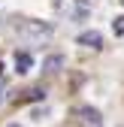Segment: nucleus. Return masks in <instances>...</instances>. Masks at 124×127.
Here are the masks:
<instances>
[{"mask_svg": "<svg viewBox=\"0 0 124 127\" xmlns=\"http://www.w3.org/2000/svg\"><path fill=\"white\" fill-rule=\"evenodd\" d=\"M76 115H79L82 127H103V118H100V112H97V109H91V106H82Z\"/></svg>", "mask_w": 124, "mask_h": 127, "instance_id": "1", "label": "nucleus"}, {"mask_svg": "<svg viewBox=\"0 0 124 127\" xmlns=\"http://www.w3.org/2000/svg\"><path fill=\"white\" fill-rule=\"evenodd\" d=\"M61 64H64V58H49V61H45V73H55Z\"/></svg>", "mask_w": 124, "mask_h": 127, "instance_id": "5", "label": "nucleus"}, {"mask_svg": "<svg viewBox=\"0 0 124 127\" xmlns=\"http://www.w3.org/2000/svg\"><path fill=\"white\" fill-rule=\"evenodd\" d=\"M3 88H6V82H3V73H0V97H3Z\"/></svg>", "mask_w": 124, "mask_h": 127, "instance_id": "7", "label": "nucleus"}, {"mask_svg": "<svg viewBox=\"0 0 124 127\" xmlns=\"http://www.w3.org/2000/svg\"><path fill=\"white\" fill-rule=\"evenodd\" d=\"M9 127H18V124H9Z\"/></svg>", "mask_w": 124, "mask_h": 127, "instance_id": "8", "label": "nucleus"}, {"mask_svg": "<svg viewBox=\"0 0 124 127\" xmlns=\"http://www.w3.org/2000/svg\"><path fill=\"white\" fill-rule=\"evenodd\" d=\"M30 67H33V58H30L27 52H18V55H15V70H18V73H27Z\"/></svg>", "mask_w": 124, "mask_h": 127, "instance_id": "3", "label": "nucleus"}, {"mask_svg": "<svg viewBox=\"0 0 124 127\" xmlns=\"http://www.w3.org/2000/svg\"><path fill=\"white\" fill-rule=\"evenodd\" d=\"M112 30L115 33H124V15H118V18L112 21Z\"/></svg>", "mask_w": 124, "mask_h": 127, "instance_id": "6", "label": "nucleus"}, {"mask_svg": "<svg viewBox=\"0 0 124 127\" xmlns=\"http://www.w3.org/2000/svg\"><path fill=\"white\" fill-rule=\"evenodd\" d=\"M42 97H45V91H42V88H30V91H24V97H21V100H42Z\"/></svg>", "mask_w": 124, "mask_h": 127, "instance_id": "4", "label": "nucleus"}, {"mask_svg": "<svg viewBox=\"0 0 124 127\" xmlns=\"http://www.w3.org/2000/svg\"><path fill=\"white\" fill-rule=\"evenodd\" d=\"M79 45H88V49H103V36L97 30H88V33L79 36Z\"/></svg>", "mask_w": 124, "mask_h": 127, "instance_id": "2", "label": "nucleus"}, {"mask_svg": "<svg viewBox=\"0 0 124 127\" xmlns=\"http://www.w3.org/2000/svg\"><path fill=\"white\" fill-rule=\"evenodd\" d=\"M121 3H124V0H121Z\"/></svg>", "mask_w": 124, "mask_h": 127, "instance_id": "9", "label": "nucleus"}]
</instances>
